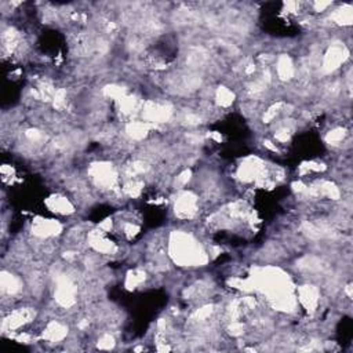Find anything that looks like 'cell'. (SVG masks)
<instances>
[{
    "label": "cell",
    "instance_id": "1",
    "mask_svg": "<svg viewBox=\"0 0 353 353\" xmlns=\"http://www.w3.org/2000/svg\"><path fill=\"white\" fill-rule=\"evenodd\" d=\"M170 253L176 264L185 266L204 265L207 262V255L199 243L186 233L176 232L171 236Z\"/></svg>",
    "mask_w": 353,
    "mask_h": 353
},
{
    "label": "cell",
    "instance_id": "2",
    "mask_svg": "<svg viewBox=\"0 0 353 353\" xmlns=\"http://www.w3.org/2000/svg\"><path fill=\"white\" fill-rule=\"evenodd\" d=\"M90 174H91L93 181L104 189H112L116 186L118 176H116L112 166L108 164V163L93 164L91 169H90Z\"/></svg>",
    "mask_w": 353,
    "mask_h": 353
},
{
    "label": "cell",
    "instance_id": "3",
    "mask_svg": "<svg viewBox=\"0 0 353 353\" xmlns=\"http://www.w3.org/2000/svg\"><path fill=\"white\" fill-rule=\"evenodd\" d=\"M75 294H76V289L73 286V283L68 277H62L57 284L56 291V299L59 305L71 306L75 304Z\"/></svg>",
    "mask_w": 353,
    "mask_h": 353
},
{
    "label": "cell",
    "instance_id": "4",
    "mask_svg": "<svg viewBox=\"0 0 353 353\" xmlns=\"http://www.w3.org/2000/svg\"><path fill=\"white\" fill-rule=\"evenodd\" d=\"M197 210V200L192 193H182L176 201V214L179 218H191Z\"/></svg>",
    "mask_w": 353,
    "mask_h": 353
},
{
    "label": "cell",
    "instance_id": "5",
    "mask_svg": "<svg viewBox=\"0 0 353 353\" xmlns=\"http://www.w3.org/2000/svg\"><path fill=\"white\" fill-rule=\"evenodd\" d=\"M144 115L145 120L151 121V123H161V121H166L171 115L169 106L166 105H159L155 104V102H148L145 105L144 108Z\"/></svg>",
    "mask_w": 353,
    "mask_h": 353
},
{
    "label": "cell",
    "instance_id": "6",
    "mask_svg": "<svg viewBox=\"0 0 353 353\" xmlns=\"http://www.w3.org/2000/svg\"><path fill=\"white\" fill-rule=\"evenodd\" d=\"M35 317V311L32 309H18L8 316L6 320L3 321V330H16L26 323L33 320Z\"/></svg>",
    "mask_w": 353,
    "mask_h": 353
},
{
    "label": "cell",
    "instance_id": "7",
    "mask_svg": "<svg viewBox=\"0 0 353 353\" xmlns=\"http://www.w3.org/2000/svg\"><path fill=\"white\" fill-rule=\"evenodd\" d=\"M33 233L40 237L54 236L61 232V225L54 219H38L33 222Z\"/></svg>",
    "mask_w": 353,
    "mask_h": 353
},
{
    "label": "cell",
    "instance_id": "8",
    "mask_svg": "<svg viewBox=\"0 0 353 353\" xmlns=\"http://www.w3.org/2000/svg\"><path fill=\"white\" fill-rule=\"evenodd\" d=\"M346 54H348V53H346L344 47L333 46V47L327 51L326 57H324V64H323L324 65V69H326L327 72H333L334 69H337L338 66L344 62Z\"/></svg>",
    "mask_w": 353,
    "mask_h": 353
},
{
    "label": "cell",
    "instance_id": "9",
    "mask_svg": "<svg viewBox=\"0 0 353 353\" xmlns=\"http://www.w3.org/2000/svg\"><path fill=\"white\" fill-rule=\"evenodd\" d=\"M298 299L308 311H314L319 302V291L313 286H302L298 290Z\"/></svg>",
    "mask_w": 353,
    "mask_h": 353
},
{
    "label": "cell",
    "instance_id": "10",
    "mask_svg": "<svg viewBox=\"0 0 353 353\" xmlns=\"http://www.w3.org/2000/svg\"><path fill=\"white\" fill-rule=\"evenodd\" d=\"M66 334H68V330H66L65 326H62L58 321H53V323L48 324L47 329L44 330L43 337L46 338L47 341H50V342H58V341L64 339L66 337Z\"/></svg>",
    "mask_w": 353,
    "mask_h": 353
},
{
    "label": "cell",
    "instance_id": "11",
    "mask_svg": "<svg viewBox=\"0 0 353 353\" xmlns=\"http://www.w3.org/2000/svg\"><path fill=\"white\" fill-rule=\"evenodd\" d=\"M46 203H47L50 210L59 213V214H69L73 211V206L71 204V201L68 200L66 197H62V196H53Z\"/></svg>",
    "mask_w": 353,
    "mask_h": 353
},
{
    "label": "cell",
    "instance_id": "12",
    "mask_svg": "<svg viewBox=\"0 0 353 353\" xmlns=\"http://www.w3.org/2000/svg\"><path fill=\"white\" fill-rule=\"evenodd\" d=\"M1 290L6 294H16L21 290V281L14 275L7 272L1 273Z\"/></svg>",
    "mask_w": 353,
    "mask_h": 353
},
{
    "label": "cell",
    "instance_id": "13",
    "mask_svg": "<svg viewBox=\"0 0 353 353\" xmlns=\"http://www.w3.org/2000/svg\"><path fill=\"white\" fill-rule=\"evenodd\" d=\"M277 75L281 80H289L294 75V66L290 57L281 56L277 61Z\"/></svg>",
    "mask_w": 353,
    "mask_h": 353
},
{
    "label": "cell",
    "instance_id": "14",
    "mask_svg": "<svg viewBox=\"0 0 353 353\" xmlns=\"http://www.w3.org/2000/svg\"><path fill=\"white\" fill-rule=\"evenodd\" d=\"M149 131V126L148 123H144V121H133L130 123L129 127H127V133L131 138L134 139H141L144 138Z\"/></svg>",
    "mask_w": 353,
    "mask_h": 353
},
{
    "label": "cell",
    "instance_id": "15",
    "mask_svg": "<svg viewBox=\"0 0 353 353\" xmlns=\"http://www.w3.org/2000/svg\"><path fill=\"white\" fill-rule=\"evenodd\" d=\"M233 93L226 87H219L216 93V99H217L218 105L221 106H229L233 102Z\"/></svg>",
    "mask_w": 353,
    "mask_h": 353
},
{
    "label": "cell",
    "instance_id": "16",
    "mask_svg": "<svg viewBox=\"0 0 353 353\" xmlns=\"http://www.w3.org/2000/svg\"><path fill=\"white\" fill-rule=\"evenodd\" d=\"M352 18L353 14L352 8L351 7H344L342 10H339V11H337V13L334 14V21L342 25L351 24V22H352Z\"/></svg>",
    "mask_w": 353,
    "mask_h": 353
},
{
    "label": "cell",
    "instance_id": "17",
    "mask_svg": "<svg viewBox=\"0 0 353 353\" xmlns=\"http://www.w3.org/2000/svg\"><path fill=\"white\" fill-rule=\"evenodd\" d=\"M145 280V273L141 271H133L127 275V279H126V286L129 289H136L137 286H139L142 281Z\"/></svg>",
    "mask_w": 353,
    "mask_h": 353
},
{
    "label": "cell",
    "instance_id": "18",
    "mask_svg": "<svg viewBox=\"0 0 353 353\" xmlns=\"http://www.w3.org/2000/svg\"><path fill=\"white\" fill-rule=\"evenodd\" d=\"M344 137H345V131L342 129H335L333 130V131H330L327 137H326V141L329 142V144H333L335 145L338 142H341L342 139H344Z\"/></svg>",
    "mask_w": 353,
    "mask_h": 353
},
{
    "label": "cell",
    "instance_id": "19",
    "mask_svg": "<svg viewBox=\"0 0 353 353\" xmlns=\"http://www.w3.org/2000/svg\"><path fill=\"white\" fill-rule=\"evenodd\" d=\"M141 189H142V184L138 182V181H134V179L124 186V192L130 196H138L141 193Z\"/></svg>",
    "mask_w": 353,
    "mask_h": 353
},
{
    "label": "cell",
    "instance_id": "20",
    "mask_svg": "<svg viewBox=\"0 0 353 353\" xmlns=\"http://www.w3.org/2000/svg\"><path fill=\"white\" fill-rule=\"evenodd\" d=\"M113 345H115V339H113V337H111V335H104V337L98 341V348H99V349L109 351V349H112Z\"/></svg>",
    "mask_w": 353,
    "mask_h": 353
},
{
    "label": "cell",
    "instance_id": "21",
    "mask_svg": "<svg viewBox=\"0 0 353 353\" xmlns=\"http://www.w3.org/2000/svg\"><path fill=\"white\" fill-rule=\"evenodd\" d=\"M211 312H213V308H211V306H204V308H201V309H199L197 312L195 313L193 317H195L197 321L206 320L210 314H211Z\"/></svg>",
    "mask_w": 353,
    "mask_h": 353
},
{
    "label": "cell",
    "instance_id": "22",
    "mask_svg": "<svg viewBox=\"0 0 353 353\" xmlns=\"http://www.w3.org/2000/svg\"><path fill=\"white\" fill-rule=\"evenodd\" d=\"M280 108H281V104H276V105H273V106H271L266 112H265L264 115V120L266 121V123H269V121L272 120L273 118L279 113V111H280Z\"/></svg>",
    "mask_w": 353,
    "mask_h": 353
},
{
    "label": "cell",
    "instance_id": "23",
    "mask_svg": "<svg viewBox=\"0 0 353 353\" xmlns=\"http://www.w3.org/2000/svg\"><path fill=\"white\" fill-rule=\"evenodd\" d=\"M243 331H244V326L239 323V321H233L232 324L229 326V333L235 335V337H237V335H240L243 334Z\"/></svg>",
    "mask_w": 353,
    "mask_h": 353
},
{
    "label": "cell",
    "instance_id": "24",
    "mask_svg": "<svg viewBox=\"0 0 353 353\" xmlns=\"http://www.w3.org/2000/svg\"><path fill=\"white\" fill-rule=\"evenodd\" d=\"M289 138H290V131L287 127H286V129L279 130V131L276 133V139L280 141V142H287Z\"/></svg>",
    "mask_w": 353,
    "mask_h": 353
},
{
    "label": "cell",
    "instance_id": "25",
    "mask_svg": "<svg viewBox=\"0 0 353 353\" xmlns=\"http://www.w3.org/2000/svg\"><path fill=\"white\" fill-rule=\"evenodd\" d=\"M123 231H124V233H126L129 237H133V236H136L137 232H138V226L133 224H126L124 228H123Z\"/></svg>",
    "mask_w": 353,
    "mask_h": 353
},
{
    "label": "cell",
    "instance_id": "26",
    "mask_svg": "<svg viewBox=\"0 0 353 353\" xmlns=\"http://www.w3.org/2000/svg\"><path fill=\"white\" fill-rule=\"evenodd\" d=\"M26 137H28L31 141H33V142H38V141L41 139V133L38 131V130H28V131H26Z\"/></svg>",
    "mask_w": 353,
    "mask_h": 353
},
{
    "label": "cell",
    "instance_id": "27",
    "mask_svg": "<svg viewBox=\"0 0 353 353\" xmlns=\"http://www.w3.org/2000/svg\"><path fill=\"white\" fill-rule=\"evenodd\" d=\"M189 178H191V171H184V173L178 176L176 179H178V182L181 185H185L188 181H189Z\"/></svg>",
    "mask_w": 353,
    "mask_h": 353
},
{
    "label": "cell",
    "instance_id": "28",
    "mask_svg": "<svg viewBox=\"0 0 353 353\" xmlns=\"http://www.w3.org/2000/svg\"><path fill=\"white\" fill-rule=\"evenodd\" d=\"M111 226H112V222H111V219H106L105 222L99 225V229H102L104 232H108V231H111Z\"/></svg>",
    "mask_w": 353,
    "mask_h": 353
}]
</instances>
